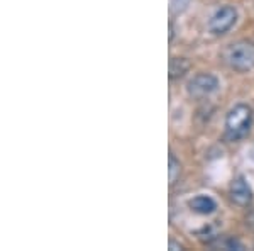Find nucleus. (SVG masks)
<instances>
[{"instance_id":"obj_5","label":"nucleus","mask_w":254,"mask_h":251,"mask_svg":"<svg viewBox=\"0 0 254 251\" xmlns=\"http://www.w3.org/2000/svg\"><path fill=\"white\" fill-rule=\"evenodd\" d=\"M231 200L239 207H248L253 200V190L249 187V183L246 182L244 176H237L234 182L231 183V190H229Z\"/></svg>"},{"instance_id":"obj_2","label":"nucleus","mask_w":254,"mask_h":251,"mask_svg":"<svg viewBox=\"0 0 254 251\" xmlns=\"http://www.w3.org/2000/svg\"><path fill=\"white\" fill-rule=\"evenodd\" d=\"M253 121V110L246 104H237L229 110L227 117H225V131H227L229 139L237 141V139L244 138L249 133Z\"/></svg>"},{"instance_id":"obj_6","label":"nucleus","mask_w":254,"mask_h":251,"mask_svg":"<svg viewBox=\"0 0 254 251\" xmlns=\"http://www.w3.org/2000/svg\"><path fill=\"white\" fill-rule=\"evenodd\" d=\"M190 209L196 214H202V216H207V214H212L217 209V204L212 197L208 195H196L188 202Z\"/></svg>"},{"instance_id":"obj_3","label":"nucleus","mask_w":254,"mask_h":251,"mask_svg":"<svg viewBox=\"0 0 254 251\" xmlns=\"http://www.w3.org/2000/svg\"><path fill=\"white\" fill-rule=\"evenodd\" d=\"M236 20H237V10L231 5H224L212 14L210 20H208V29L217 36L225 34V32L234 26Z\"/></svg>"},{"instance_id":"obj_7","label":"nucleus","mask_w":254,"mask_h":251,"mask_svg":"<svg viewBox=\"0 0 254 251\" xmlns=\"http://www.w3.org/2000/svg\"><path fill=\"white\" fill-rule=\"evenodd\" d=\"M188 70H190V61L188 60H185V58H171L170 60V78L171 80L183 77Z\"/></svg>"},{"instance_id":"obj_4","label":"nucleus","mask_w":254,"mask_h":251,"mask_svg":"<svg viewBox=\"0 0 254 251\" xmlns=\"http://www.w3.org/2000/svg\"><path fill=\"white\" fill-rule=\"evenodd\" d=\"M219 88V80L210 73H198L188 82V93L195 98H203L212 95Z\"/></svg>"},{"instance_id":"obj_8","label":"nucleus","mask_w":254,"mask_h":251,"mask_svg":"<svg viewBox=\"0 0 254 251\" xmlns=\"http://www.w3.org/2000/svg\"><path fill=\"white\" fill-rule=\"evenodd\" d=\"M168 167H170V170H168V175H170V185H173L176 180H178L180 173H182V165H180V162L176 160V156L173 153H170Z\"/></svg>"},{"instance_id":"obj_1","label":"nucleus","mask_w":254,"mask_h":251,"mask_svg":"<svg viewBox=\"0 0 254 251\" xmlns=\"http://www.w3.org/2000/svg\"><path fill=\"white\" fill-rule=\"evenodd\" d=\"M224 61L236 72H249L254 68V43L237 41L224 51Z\"/></svg>"}]
</instances>
